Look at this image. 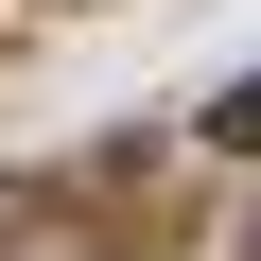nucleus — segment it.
Masks as SVG:
<instances>
[{
  "label": "nucleus",
  "instance_id": "1",
  "mask_svg": "<svg viewBox=\"0 0 261 261\" xmlns=\"http://www.w3.org/2000/svg\"><path fill=\"white\" fill-rule=\"evenodd\" d=\"M209 140H244V157H261V70H244V87L209 105Z\"/></svg>",
  "mask_w": 261,
  "mask_h": 261
},
{
  "label": "nucleus",
  "instance_id": "2",
  "mask_svg": "<svg viewBox=\"0 0 261 261\" xmlns=\"http://www.w3.org/2000/svg\"><path fill=\"white\" fill-rule=\"evenodd\" d=\"M244 261H261V226H244Z\"/></svg>",
  "mask_w": 261,
  "mask_h": 261
}]
</instances>
